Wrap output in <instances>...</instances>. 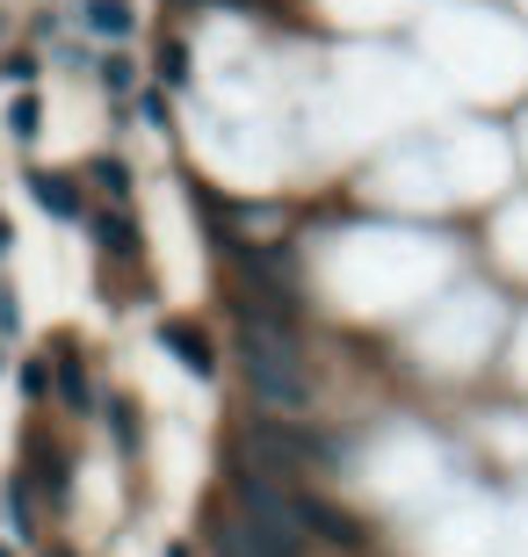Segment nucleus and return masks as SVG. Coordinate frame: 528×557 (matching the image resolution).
<instances>
[{
    "instance_id": "nucleus-20",
    "label": "nucleus",
    "mask_w": 528,
    "mask_h": 557,
    "mask_svg": "<svg viewBox=\"0 0 528 557\" xmlns=\"http://www.w3.org/2000/svg\"><path fill=\"white\" fill-rule=\"evenodd\" d=\"M311 557H319V550H311Z\"/></svg>"
},
{
    "instance_id": "nucleus-10",
    "label": "nucleus",
    "mask_w": 528,
    "mask_h": 557,
    "mask_svg": "<svg viewBox=\"0 0 528 557\" xmlns=\"http://www.w3.org/2000/svg\"><path fill=\"white\" fill-rule=\"evenodd\" d=\"M15 384H22V398H29V406H44V398H51V348H29L15 362Z\"/></svg>"
},
{
    "instance_id": "nucleus-5",
    "label": "nucleus",
    "mask_w": 528,
    "mask_h": 557,
    "mask_svg": "<svg viewBox=\"0 0 528 557\" xmlns=\"http://www.w3.org/2000/svg\"><path fill=\"white\" fill-rule=\"evenodd\" d=\"M44 499H37V485H29V471H8L0 478V529H8V543L15 550H44V515H37Z\"/></svg>"
},
{
    "instance_id": "nucleus-8",
    "label": "nucleus",
    "mask_w": 528,
    "mask_h": 557,
    "mask_svg": "<svg viewBox=\"0 0 528 557\" xmlns=\"http://www.w3.org/2000/svg\"><path fill=\"white\" fill-rule=\"evenodd\" d=\"M81 182H87V196H102V203H131V160H123V152H95Z\"/></svg>"
},
{
    "instance_id": "nucleus-6",
    "label": "nucleus",
    "mask_w": 528,
    "mask_h": 557,
    "mask_svg": "<svg viewBox=\"0 0 528 557\" xmlns=\"http://www.w3.org/2000/svg\"><path fill=\"white\" fill-rule=\"evenodd\" d=\"M87 232H95V247H102L109 269H138L145 261V232L131 218V203H95L87 210Z\"/></svg>"
},
{
    "instance_id": "nucleus-16",
    "label": "nucleus",
    "mask_w": 528,
    "mask_h": 557,
    "mask_svg": "<svg viewBox=\"0 0 528 557\" xmlns=\"http://www.w3.org/2000/svg\"><path fill=\"white\" fill-rule=\"evenodd\" d=\"M37 557H87V550H81V543H65V536H44Z\"/></svg>"
},
{
    "instance_id": "nucleus-1",
    "label": "nucleus",
    "mask_w": 528,
    "mask_h": 557,
    "mask_svg": "<svg viewBox=\"0 0 528 557\" xmlns=\"http://www.w3.org/2000/svg\"><path fill=\"white\" fill-rule=\"evenodd\" d=\"M232 311H240V333H232V362H240L246 406H254V413L305 420V413H311V398H319L305 326H297V319H283V311H261V305H232Z\"/></svg>"
},
{
    "instance_id": "nucleus-12",
    "label": "nucleus",
    "mask_w": 528,
    "mask_h": 557,
    "mask_svg": "<svg viewBox=\"0 0 528 557\" xmlns=\"http://www.w3.org/2000/svg\"><path fill=\"white\" fill-rule=\"evenodd\" d=\"M95 73H102V87H109V95H116V102H123V95H131V87H138V65L123 59V51H109V59L95 65Z\"/></svg>"
},
{
    "instance_id": "nucleus-4",
    "label": "nucleus",
    "mask_w": 528,
    "mask_h": 557,
    "mask_svg": "<svg viewBox=\"0 0 528 557\" xmlns=\"http://www.w3.org/2000/svg\"><path fill=\"white\" fill-rule=\"evenodd\" d=\"M152 341H160V348L174 355V362H182L188 376H196V384H218V376H224L218 341H210V333L196 326V319H160V326H152Z\"/></svg>"
},
{
    "instance_id": "nucleus-18",
    "label": "nucleus",
    "mask_w": 528,
    "mask_h": 557,
    "mask_svg": "<svg viewBox=\"0 0 528 557\" xmlns=\"http://www.w3.org/2000/svg\"><path fill=\"white\" fill-rule=\"evenodd\" d=\"M0 557H29V550H15V543H0Z\"/></svg>"
},
{
    "instance_id": "nucleus-3",
    "label": "nucleus",
    "mask_w": 528,
    "mask_h": 557,
    "mask_svg": "<svg viewBox=\"0 0 528 557\" xmlns=\"http://www.w3.org/2000/svg\"><path fill=\"white\" fill-rule=\"evenodd\" d=\"M22 188H29V203H37L51 225H87V210H95L87 182H81V174H65V166H29Z\"/></svg>"
},
{
    "instance_id": "nucleus-17",
    "label": "nucleus",
    "mask_w": 528,
    "mask_h": 557,
    "mask_svg": "<svg viewBox=\"0 0 528 557\" xmlns=\"http://www.w3.org/2000/svg\"><path fill=\"white\" fill-rule=\"evenodd\" d=\"M15 253V225H8V210H0V261Z\"/></svg>"
},
{
    "instance_id": "nucleus-11",
    "label": "nucleus",
    "mask_w": 528,
    "mask_h": 557,
    "mask_svg": "<svg viewBox=\"0 0 528 557\" xmlns=\"http://www.w3.org/2000/svg\"><path fill=\"white\" fill-rule=\"evenodd\" d=\"M37 131H44V109H37V95L22 87L15 102H8V138H15V145H37Z\"/></svg>"
},
{
    "instance_id": "nucleus-9",
    "label": "nucleus",
    "mask_w": 528,
    "mask_h": 557,
    "mask_svg": "<svg viewBox=\"0 0 528 557\" xmlns=\"http://www.w3.org/2000/svg\"><path fill=\"white\" fill-rule=\"evenodd\" d=\"M81 22H87V37L123 44L131 29H138V8H131V0H87V8H81Z\"/></svg>"
},
{
    "instance_id": "nucleus-19",
    "label": "nucleus",
    "mask_w": 528,
    "mask_h": 557,
    "mask_svg": "<svg viewBox=\"0 0 528 557\" xmlns=\"http://www.w3.org/2000/svg\"><path fill=\"white\" fill-rule=\"evenodd\" d=\"M0 376H8V341H0Z\"/></svg>"
},
{
    "instance_id": "nucleus-14",
    "label": "nucleus",
    "mask_w": 528,
    "mask_h": 557,
    "mask_svg": "<svg viewBox=\"0 0 528 557\" xmlns=\"http://www.w3.org/2000/svg\"><path fill=\"white\" fill-rule=\"evenodd\" d=\"M160 81H167V87L188 81V51H182V44H167V51H160Z\"/></svg>"
},
{
    "instance_id": "nucleus-13",
    "label": "nucleus",
    "mask_w": 528,
    "mask_h": 557,
    "mask_svg": "<svg viewBox=\"0 0 528 557\" xmlns=\"http://www.w3.org/2000/svg\"><path fill=\"white\" fill-rule=\"evenodd\" d=\"M0 341H22V297L8 275H0Z\"/></svg>"
},
{
    "instance_id": "nucleus-7",
    "label": "nucleus",
    "mask_w": 528,
    "mask_h": 557,
    "mask_svg": "<svg viewBox=\"0 0 528 557\" xmlns=\"http://www.w3.org/2000/svg\"><path fill=\"white\" fill-rule=\"evenodd\" d=\"M95 420H102V434L116 442L123 463H138V456H145V413H138V398H131V392H102V398H95Z\"/></svg>"
},
{
    "instance_id": "nucleus-2",
    "label": "nucleus",
    "mask_w": 528,
    "mask_h": 557,
    "mask_svg": "<svg viewBox=\"0 0 528 557\" xmlns=\"http://www.w3.org/2000/svg\"><path fill=\"white\" fill-rule=\"evenodd\" d=\"M95 370H87V348L73 341V333H59L51 341V406H59L65 420H95Z\"/></svg>"
},
{
    "instance_id": "nucleus-15",
    "label": "nucleus",
    "mask_w": 528,
    "mask_h": 557,
    "mask_svg": "<svg viewBox=\"0 0 528 557\" xmlns=\"http://www.w3.org/2000/svg\"><path fill=\"white\" fill-rule=\"evenodd\" d=\"M8 81L29 87V81H37V59H29V51H8Z\"/></svg>"
}]
</instances>
